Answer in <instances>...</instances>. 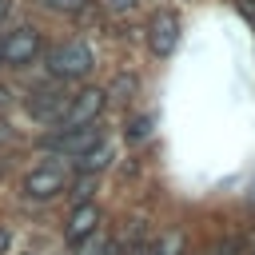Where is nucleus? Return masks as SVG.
Segmentation results:
<instances>
[{"mask_svg": "<svg viewBox=\"0 0 255 255\" xmlns=\"http://www.w3.org/2000/svg\"><path fill=\"white\" fill-rule=\"evenodd\" d=\"M92 48L84 44V40H68V44H60V48H52V56H48V68L60 76V80H84L88 72H92Z\"/></svg>", "mask_w": 255, "mask_h": 255, "instance_id": "nucleus-1", "label": "nucleus"}, {"mask_svg": "<svg viewBox=\"0 0 255 255\" xmlns=\"http://www.w3.org/2000/svg\"><path fill=\"white\" fill-rule=\"evenodd\" d=\"M104 143V128L100 124H84V128H60L56 135L44 139L48 151H60V155H84L92 147Z\"/></svg>", "mask_w": 255, "mask_h": 255, "instance_id": "nucleus-2", "label": "nucleus"}, {"mask_svg": "<svg viewBox=\"0 0 255 255\" xmlns=\"http://www.w3.org/2000/svg\"><path fill=\"white\" fill-rule=\"evenodd\" d=\"M20 187H24L28 199H52V195H60L68 187V167L64 163H40V167H32L24 175Z\"/></svg>", "mask_w": 255, "mask_h": 255, "instance_id": "nucleus-3", "label": "nucleus"}, {"mask_svg": "<svg viewBox=\"0 0 255 255\" xmlns=\"http://www.w3.org/2000/svg\"><path fill=\"white\" fill-rule=\"evenodd\" d=\"M68 104H72V96L64 92V88H36L32 96H28V116L32 120H40V124H60L64 120V112H68Z\"/></svg>", "mask_w": 255, "mask_h": 255, "instance_id": "nucleus-4", "label": "nucleus"}, {"mask_svg": "<svg viewBox=\"0 0 255 255\" xmlns=\"http://www.w3.org/2000/svg\"><path fill=\"white\" fill-rule=\"evenodd\" d=\"M36 56H40V32H36V28H12V32L0 40V64L20 68V64H28V60H36Z\"/></svg>", "mask_w": 255, "mask_h": 255, "instance_id": "nucleus-5", "label": "nucleus"}, {"mask_svg": "<svg viewBox=\"0 0 255 255\" xmlns=\"http://www.w3.org/2000/svg\"><path fill=\"white\" fill-rule=\"evenodd\" d=\"M104 104H108V92L104 88H84V92H76L72 96V104H68V112H64V128H84V124H96V116L104 112Z\"/></svg>", "mask_w": 255, "mask_h": 255, "instance_id": "nucleus-6", "label": "nucleus"}, {"mask_svg": "<svg viewBox=\"0 0 255 255\" xmlns=\"http://www.w3.org/2000/svg\"><path fill=\"white\" fill-rule=\"evenodd\" d=\"M175 44H179V20H175V12H155L147 20V48L155 56H167V52H175Z\"/></svg>", "mask_w": 255, "mask_h": 255, "instance_id": "nucleus-7", "label": "nucleus"}, {"mask_svg": "<svg viewBox=\"0 0 255 255\" xmlns=\"http://www.w3.org/2000/svg\"><path fill=\"white\" fill-rule=\"evenodd\" d=\"M96 223H100V211H96V203H80V207L68 215V227H64L68 243H84L88 235H96Z\"/></svg>", "mask_w": 255, "mask_h": 255, "instance_id": "nucleus-8", "label": "nucleus"}, {"mask_svg": "<svg viewBox=\"0 0 255 255\" xmlns=\"http://www.w3.org/2000/svg\"><path fill=\"white\" fill-rule=\"evenodd\" d=\"M76 255H120V251H116V243H112L104 231H96V235H88L84 243H76Z\"/></svg>", "mask_w": 255, "mask_h": 255, "instance_id": "nucleus-9", "label": "nucleus"}, {"mask_svg": "<svg viewBox=\"0 0 255 255\" xmlns=\"http://www.w3.org/2000/svg\"><path fill=\"white\" fill-rule=\"evenodd\" d=\"M108 159H112V147L100 143V147H92V151L80 155V171H100V167H108Z\"/></svg>", "mask_w": 255, "mask_h": 255, "instance_id": "nucleus-10", "label": "nucleus"}, {"mask_svg": "<svg viewBox=\"0 0 255 255\" xmlns=\"http://www.w3.org/2000/svg\"><path fill=\"white\" fill-rule=\"evenodd\" d=\"M179 251H183V235H179V231H167L151 255H179Z\"/></svg>", "mask_w": 255, "mask_h": 255, "instance_id": "nucleus-11", "label": "nucleus"}, {"mask_svg": "<svg viewBox=\"0 0 255 255\" xmlns=\"http://www.w3.org/2000/svg\"><path fill=\"white\" fill-rule=\"evenodd\" d=\"M44 8H52V12H80L88 0H40Z\"/></svg>", "mask_w": 255, "mask_h": 255, "instance_id": "nucleus-12", "label": "nucleus"}, {"mask_svg": "<svg viewBox=\"0 0 255 255\" xmlns=\"http://www.w3.org/2000/svg\"><path fill=\"white\" fill-rule=\"evenodd\" d=\"M0 143H4V147H12V143H16V131H12V128H4V124H0Z\"/></svg>", "mask_w": 255, "mask_h": 255, "instance_id": "nucleus-13", "label": "nucleus"}, {"mask_svg": "<svg viewBox=\"0 0 255 255\" xmlns=\"http://www.w3.org/2000/svg\"><path fill=\"white\" fill-rule=\"evenodd\" d=\"M8 247H12V231H8V227H0V255H4Z\"/></svg>", "mask_w": 255, "mask_h": 255, "instance_id": "nucleus-14", "label": "nucleus"}, {"mask_svg": "<svg viewBox=\"0 0 255 255\" xmlns=\"http://www.w3.org/2000/svg\"><path fill=\"white\" fill-rule=\"evenodd\" d=\"M131 4H135V0H108V8H112V12H128Z\"/></svg>", "mask_w": 255, "mask_h": 255, "instance_id": "nucleus-15", "label": "nucleus"}, {"mask_svg": "<svg viewBox=\"0 0 255 255\" xmlns=\"http://www.w3.org/2000/svg\"><path fill=\"white\" fill-rule=\"evenodd\" d=\"M124 255H151V251H147V247H143V243H139V239H135V243H131V247H128V251H124Z\"/></svg>", "mask_w": 255, "mask_h": 255, "instance_id": "nucleus-16", "label": "nucleus"}, {"mask_svg": "<svg viewBox=\"0 0 255 255\" xmlns=\"http://www.w3.org/2000/svg\"><path fill=\"white\" fill-rule=\"evenodd\" d=\"M4 104H8V88L0 84V108H4Z\"/></svg>", "mask_w": 255, "mask_h": 255, "instance_id": "nucleus-17", "label": "nucleus"}, {"mask_svg": "<svg viewBox=\"0 0 255 255\" xmlns=\"http://www.w3.org/2000/svg\"><path fill=\"white\" fill-rule=\"evenodd\" d=\"M4 16H8V0H0V20H4Z\"/></svg>", "mask_w": 255, "mask_h": 255, "instance_id": "nucleus-18", "label": "nucleus"}, {"mask_svg": "<svg viewBox=\"0 0 255 255\" xmlns=\"http://www.w3.org/2000/svg\"><path fill=\"white\" fill-rule=\"evenodd\" d=\"M0 175H4V163H0Z\"/></svg>", "mask_w": 255, "mask_h": 255, "instance_id": "nucleus-19", "label": "nucleus"}]
</instances>
